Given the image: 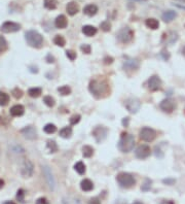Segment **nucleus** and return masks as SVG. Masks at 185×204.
<instances>
[{
    "instance_id": "obj_1",
    "label": "nucleus",
    "mask_w": 185,
    "mask_h": 204,
    "mask_svg": "<svg viewBox=\"0 0 185 204\" xmlns=\"http://www.w3.org/2000/svg\"><path fill=\"white\" fill-rule=\"evenodd\" d=\"M90 93L96 96L97 98L105 97L109 94V85L107 83L105 79H93L90 83L89 87Z\"/></svg>"
},
{
    "instance_id": "obj_2",
    "label": "nucleus",
    "mask_w": 185,
    "mask_h": 204,
    "mask_svg": "<svg viewBox=\"0 0 185 204\" xmlns=\"http://www.w3.org/2000/svg\"><path fill=\"white\" fill-rule=\"evenodd\" d=\"M25 39L27 43L35 49H40L43 45V37L40 33L35 30H29L25 33Z\"/></svg>"
},
{
    "instance_id": "obj_3",
    "label": "nucleus",
    "mask_w": 185,
    "mask_h": 204,
    "mask_svg": "<svg viewBox=\"0 0 185 204\" xmlns=\"http://www.w3.org/2000/svg\"><path fill=\"white\" fill-rule=\"evenodd\" d=\"M134 145H135L134 136L132 134H127V133H123L118 143V149L123 153H129L134 149Z\"/></svg>"
},
{
    "instance_id": "obj_4",
    "label": "nucleus",
    "mask_w": 185,
    "mask_h": 204,
    "mask_svg": "<svg viewBox=\"0 0 185 204\" xmlns=\"http://www.w3.org/2000/svg\"><path fill=\"white\" fill-rule=\"evenodd\" d=\"M116 180L118 183V185L124 189H130L136 185V179L134 178V176L127 172L118 173L116 176Z\"/></svg>"
},
{
    "instance_id": "obj_5",
    "label": "nucleus",
    "mask_w": 185,
    "mask_h": 204,
    "mask_svg": "<svg viewBox=\"0 0 185 204\" xmlns=\"http://www.w3.org/2000/svg\"><path fill=\"white\" fill-rule=\"evenodd\" d=\"M133 37H134V31L129 27L122 28L118 31V33H117V38L123 43H127L132 41Z\"/></svg>"
},
{
    "instance_id": "obj_6",
    "label": "nucleus",
    "mask_w": 185,
    "mask_h": 204,
    "mask_svg": "<svg viewBox=\"0 0 185 204\" xmlns=\"http://www.w3.org/2000/svg\"><path fill=\"white\" fill-rule=\"evenodd\" d=\"M140 138L143 140V141L146 142H150L152 140L155 139L156 137V132L154 131L152 128H148V127H145V128H142L141 131L139 133Z\"/></svg>"
},
{
    "instance_id": "obj_7",
    "label": "nucleus",
    "mask_w": 185,
    "mask_h": 204,
    "mask_svg": "<svg viewBox=\"0 0 185 204\" xmlns=\"http://www.w3.org/2000/svg\"><path fill=\"white\" fill-rule=\"evenodd\" d=\"M33 172H34V165L30 160H25L21 165V174L25 178L31 177Z\"/></svg>"
},
{
    "instance_id": "obj_8",
    "label": "nucleus",
    "mask_w": 185,
    "mask_h": 204,
    "mask_svg": "<svg viewBox=\"0 0 185 204\" xmlns=\"http://www.w3.org/2000/svg\"><path fill=\"white\" fill-rule=\"evenodd\" d=\"M126 107L129 110L130 112L132 113H136L138 110L141 107V102L138 98L135 97H132V98H129L126 101Z\"/></svg>"
},
{
    "instance_id": "obj_9",
    "label": "nucleus",
    "mask_w": 185,
    "mask_h": 204,
    "mask_svg": "<svg viewBox=\"0 0 185 204\" xmlns=\"http://www.w3.org/2000/svg\"><path fill=\"white\" fill-rule=\"evenodd\" d=\"M21 29V25L18 24V23H15V22H4L3 24L1 25V28L0 30L3 32V33H12V32H16Z\"/></svg>"
},
{
    "instance_id": "obj_10",
    "label": "nucleus",
    "mask_w": 185,
    "mask_h": 204,
    "mask_svg": "<svg viewBox=\"0 0 185 204\" xmlns=\"http://www.w3.org/2000/svg\"><path fill=\"white\" fill-rule=\"evenodd\" d=\"M42 170H43V174H44V176H45L46 183H48L49 189L53 191L56 188V179L53 175L52 170H50L49 167H48V166H43Z\"/></svg>"
},
{
    "instance_id": "obj_11",
    "label": "nucleus",
    "mask_w": 185,
    "mask_h": 204,
    "mask_svg": "<svg viewBox=\"0 0 185 204\" xmlns=\"http://www.w3.org/2000/svg\"><path fill=\"white\" fill-rule=\"evenodd\" d=\"M148 89L150 91H159L161 89V81L159 76L153 75L148 79Z\"/></svg>"
},
{
    "instance_id": "obj_12",
    "label": "nucleus",
    "mask_w": 185,
    "mask_h": 204,
    "mask_svg": "<svg viewBox=\"0 0 185 204\" xmlns=\"http://www.w3.org/2000/svg\"><path fill=\"white\" fill-rule=\"evenodd\" d=\"M21 133L27 139L34 140L37 138V131L34 127H32V126H27L25 128H23L21 130Z\"/></svg>"
},
{
    "instance_id": "obj_13",
    "label": "nucleus",
    "mask_w": 185,
    "mask_h": 204,
    "mask_svg": "<svg viewBox=\"0 0 185 204\" xmlns=\"http://www.w3.org/2000/svg\"><path fill=\"white\" fill-rule=\"evenodd\" d=\"M107 132H108V130H107L105 127H101V126H100V127H97V128L94 129L93 135H94V137L96 138L97 141L101 142V141H103V140L106 138Z\"/></svg>"
},
{
    "instance_id": "obj_14",
    "label": "nucleus",
    "mask_w": 185,
    "mask_h": 204,
    "mask_svg": "<svg viewBox=\"0 0 185 204\" xmlns=\"http://www.w3.org/2000/svg\"><path fill=\"white\" fill-rule=\"evenodd\" d=\"M136 157L139 159H146L150 156L151 154V149L148 145H140L139 148L136 149Z\"/></svg>"
},
{
    "instance_id": "obj_15",
    "label": "nucleus",
    "mask_w": 185,
    "mask_h": 204,
    "mask_svg": "<svg viewBox=\"0 0 185 204\" xmlns=\"http://www.w3.org/2000/svg\"><path fill=\"white\" fill-rule=\"evenodd\" d=\"M160 107L161 110H164V112H168V113H171L176 107V104L173 100L171 99H164L163 101L160 102Z\"/></svg>"
},
{
    "instance_id": "obj_16",
    "label": "nucleus",
    "mask_w": 185,
    "mask_h": 204,
    "mask_svg": "<svg viewBox=\"0 0 185 204\" xmlns=\"http://www.w3.org/2000/svg\"><path fill=\"white\" fill-rule=\"evenodd\" d=\"M66 12H68L70 16L76 15L79 12V5L78 3L75 1H70L68 4L66 5Z\"/></svg>"
},
{
    "instance_id": "obj_17",
    "label": "nucleus",
    "mask_w": 185,
    "mask_h": 204,
    "mask_svg": "<svg viewBox=\"0 0 185 204\" xmlns=\"http://www.w3.org/2000/svg\"><path fill=\"white\" fill-rule=\"evenodd\" d=\"M55 25L57 28L59 29H64L67 27V25H68V20L64 15H60L56 18L55 20Z\"/></svg>"
},
{
    "instance_id": "obj_18",
    "label": "nucleus",
    "mask_w": 185,
    "mask_h": 204,
    "mask_svg": "<svg viewBox=\"0 0 185 204\" xmlns=\"http://www.w3.org/2000/svg\"><path fill=\"white\" fill-rule=\"evenodd\" d=\"M98 12V6L96 4H87L83 7V14L90 17L95 16Z\"/></svg>"
},
{
    "instance_id": "obj_19",
    "label": "nucleus",
    "mask_w": 185,
    "mask_h": 204,
    "mask_svg": "<svg viewBox=\"0 0 185 204\" xmlns=\"http://www.w3.org/2000/svg\"><path fill=\"white\" fill-rule=\"evenodd\" d=\"M24 111H25L24 106L21 105V104L13 105L11 108V115L12 116H21L24 115Z\"/></svg>"
},
{
    "instance_id": "obj_20",
    "label": "nucleus",
    "mask_w": 185,
    "mask_h": 204,
    "mask_svg": "<svg viewBox=\"0 0 185 204\" xmlns=\"http://www.w3.org/2000/svg\"><path fill=\"white\" fill-rule=\"evenodd\" d=\"M80 188H81L82 191H85V192H90V191H92L94 189V183L90 179L85 178L80 183Z\"/></svg>"
},
{
    "instance_id": "obj_21",
    "label": "nucleus",
    "mask_w": 185,
    "mask_h": 204,
    "mask_svg": "<svg viewBox=\"0 0 185 204\" xmlns=\"http://www.w3.org/2000/svg\"><path fill=\"white\" fill-rule=\"evenodd\" d=\"M82 33L86 36L92 37V36L97 34V28L94 27V26H92V25H86L82 27Z\"/></svg>"
},
{
    "instance_id": "obj_22",
    "label": "nucleus",
    "mask_w": 185,
    "mask_h": 204,
    "mask_svg": "<svg viewBox=\"0 0 185 204\" xmlns=\"http://www.w3.org/2000/svg\"><path fill=\"white\" fill-rule=\"evenodd\" d=\"M177 17V12L174 11H167L164 12L163 16H161V19L164 20L166 23H170L172 22L173 20H175V18Z\"/></svg>"
},
{
    "instance_id": "obj_23",
    "label": "nucleus",
    "mask_w": 185,
    "mask_h": 204,
    "mask_svg": "<svg viewBox=\"0 0 185 204\" xmlns=\"http://www.w3.org/2000/svg\"><path fill=\"white\" fill-rule=\"evenodd\" d=\"M139 67V62L137 60H127L124 62L123 68L124 69H131V70H135Z\"/></svg>"
},
{
    "instance_id": "obj_24",
    "label": "nucleus",
    "mask_w": 185,
    "mask_h": 204,
    "mask_svg": "<svg viewBox=\"0 0 185 204\" xmlns=\"http://www.w3.org/2000/svg\"><path fill=\"white\" fill-rule=\"evenodd\" d=\"M145 25L147 26L148 28H150V29H152V30H155V29L159 28L160 22L157 21L156 19H154V18H149V19H147L146 21H145Z\"/></svg>"
},
{
    "instance_id": "obj_25",
    "label": "nucleus",
    "mask_w": 185,
    "mask_h": 204,
    "mask_svg": "<svg viewBox=\"0 0 185 204\" xmlns=\"http://www.w3.org/2000/svg\"><path fill=\"white\" fill-rule=\"evenodd\" d=\"M72 135V128L71 127H65L60 131V136L63 138H69Z\"/></svg>"
},
{
    "instance_id": "obj_26",
    "label": "nucleus",
    "mask_w": 185,
    "mask_h": 204,
    "mask_svg": "<svg viewBox=\"0 0 185 204\" xmlns=\"http://www.w3.org/2000/svg\"><path fill=\"white\" fill-rule=\"evenodd\" d=\"M57 6H58V1H57V0H44V7L45 8L53 11V9L57 8Z\"/></svg>"
},
{
    "instance_id": "obj_27",
    "label": "nucleus",
    "mask_w": 185,
    "mask_h": 204,
    "mask_svg": "<svg viewBox=\"0 0 185 204\" xmlns=\"http://www.w3.org/2000/svg\"><path fill=\"white\" fill-rule=\"evenodd\" d=\"M94 154V149L90 145H85L82 148V155L85 158H90Z\"/></svg>"
},
{
    "instance_id": "obj_28",
    "label": "nucleus",
    "mask_w": 185,
    "mask_h": 204,
    "mask_svg": "<svg viewBox=\"0 0 185 204\" xmlns=\"http://www.w3.org/2000/svg\"><path fill=\"white\" fill-rule=\"evenodd\" d=\"M41 89L40 88H31V89H29V91H28V94L30 97H32V98H37V97H39L40 95H41Z\"/></svg>"
},
{
    "instance_id": "obj_29",
    "label": "nucleus",
    "mask_w": 185,
    "mask_h": 204,
    "mask_svg": "<svg viewBox=\"0 0 185 204\" xmlns=\"http://www.w3.org/2000/svg\"><path fill=\"white\" fill-rule=\"evenodd\" d=\"M8 102H9V96L6 93L0 91V105L5 106L8 104Z\"/></svg>"
},
{
    "instance_id": "obj_30",
    "label": "nucleus",
    "mask_w": 185,
    "mask_h": 204,
    "mask_svg": "<svg viewBox=\"0 0 185 204\" xmlns=\"http://www.w3.org/2000/svg\"><path fill=\"white\" fill-rule=\"evenodd\" d=\"M74 169L77 173L79 174H83L86 172V165L82 162H77L75 165H74Z\"/></svg>"
},
{
    "instance_id": "obj_31",
    "label": "nucleus",
    "mask_w": 185,
    "mask_h": 204,
    "mask_svg": "<svg viewBox=\"0 0 185 204\" xmlns=\"http://www.w3.org/2000/svg\"><path fill=\"white\" fill-rule=\"evenodd\" d=\"M43 130H44V132L48 133V134H53V133H55L57 131V127L53 125V124H46Z\"/></svg>"
},
{
    "instance_id": "obj_32",
    "label": "nucleus",
    "mask_w": 185,
    "mask_h": 204,
    "mask_svg": "<svg viewBox=\"0 0 185 204\" xmlns=\"http://www.w3.org/2000/svg\"><path fill=\"white\" fill-rule=\"evenodd\" d=\"M46 146L49 149L50 153H56L58 150V145H57L56 141L53 140H48V143H46Z\"/></svg>"
},
{
    "instance_id": "obj_33",
    "label": "nucleus",
    "mask_w": 185,
    "mask_h": 204,
    "mask_svg": "<svg viewBox=\"0 0 185 204\" xmlns=\"http://www.w3.org/2000/svg\"><path fill=\"white\" fill-rule=\"evenodd\" d=\"M53 42H55V45H59V46H64L66 45L65 38H64L62 35H57L56 37L53 38Z\"/></svg>"
},
{
    "instance_id": "obj_34",
    "label": "nucleus",
    "mask_w": 185,
    "mask_h": 204,
    "mask_svg": "<svg viewBox=\"0 0 185 204\" xmlns=\"http://www.w3.org/2000/svg\"><path fill=\"white\" fill-rule=\"evenodd\" d=\"M58 92L61 95L66 96V95H69L70 93H71V89H70V87H68V86H62L58 89Z\"/></svg>"
},
{
    "instance_id": "obj_35",
    "label": "nucleus",
    "mask_w": 185,
    "mask_h": 204,
    "mask_svg": "<svg viewBox=\"0 0 185 204\" xmlns=\"http://www.w3.org/2000/svg\"><path fill=\"white\" fill-rule=\"evenodd\" d=\"M43 102H44L48 106H49V107H53V106L55 105V99H53L52 96H44Z\"/></svg>"
},
{
    "instance_id": "obj_36",
    "label": "nucleus",
    "mask_w": 185,
    "mask_h": 204,
    "mask_svg": "<svg viewBox=\"0 0 185 204\" xmlns=\"http://www.w3.org/2000/svg\"><path fill=\"white\" fill-rule=\"evenodd\" d=\"M100 28L105 32H108L111 30V24L109 23V21H104L100 24Z\"/></svg>"
},
{
    "instance_id": "obj_37",
    "label": "nucleus",
    "mask_w": 185,
    "mask_h": 204,
    "mask_svg": "<svg viewBox=\"0 0 185 204\" xmlns=\"http://www.w3.org/2000/svg\"><path fill=\"white\" fill-rule=\"evenodd\" d=\"M16 199L22 203L25 201V191L23 189H20L18 192H16Z\"/></svg>"
},
{
    "instance_id": "obj_38",
    "label": "nucleus",
    "mask_w": 185,
    "mask_h": 204,
    "mask_svg": "<svg viewBox=\"0 0 185 204\" xmlns=\"http://www.w3.org/2000/svg\"><path fill=\"white\" fill-rule=\"evenodd\" d=\"M6 49H7V42L3 36H0V53L4 52Z\"/></svg>"
},
{
    "instance_id": "obj_39",
    "label": "nucleus",
    "mask_w": 185,
    "mask_h": 204,
    "mask_svg": "<svg viewBox=\"0 0 185 204\" xmlns=\"http://www.w3.org/2000/svg\"><path fill=\"white\" fill-rule=\"evenodd\" d=\"M11 150L12 153H16V154H24V149L22 148L21 145H12L11 148Z\"/></svg>"
},
{
    "instance_id": "obj_40",
    "label": "nucleus",
    "mask_w": 185,
    "mask_h": 204,
    "mask_svg": "<svg viewBox=\"0 0 185 204\" xmlns=\"http://www.w3.org/2000/svg\"><path fill=\"white\" fill-rule=\"evenodd\" d=\"M12 95H13V97H15V98L20 99V98H22V96H23V91H22L21 89L16 88V89L12 90Z\"/></svg>"
},
{
    "instance_id": "obj_41",
    "label": "nucleus",
    "mask_w": 185,
    "mask_h": 204,
    "mask_svg": "<svg viewBox=\"0 0 185 204\" xmlns=\"http://www.w3.org/2000/svg\"><path fill=\"white\" fill-rule=\"evenodd\" d=\"M66 56L68 57L71 61H73V60L76 59V53L74 51H72V50H68V51L66 52Z\"/></svg>"
},
{
    "instance_id": "obj_42",
    "label": "nucleus",
    "mask_w": 185,
    "mask_h": 204,
    "mask_svg": "<svg viewBox=\"0 0 185 204\" xmlns=\"http://www.w3.org/2000/svg\"><path fill=\"white\" fill-rule=\"evenodd\" d=\"M80 50H81L82 53H85V54H90V51H92L90 45H82L80 46Z\"/></svg>"
},
{
    "instance_id": "obj_43",
    "label": "nucleus",
    "mask_w": 185,
    "mask_h": 204,
    "mask_svg": "<svg viewBox=\"0 0 185 204\" xmlns=\"http://www.w3.org/2000/svg\"><path fill=\"white\" fill-rule=\"evenodd\" d=\"M80 121V116L79 115H75L73 116L71 119H70V123H71V125H75Z\"/></svg>"
},
{
    "instance_id": "obj_44",
    "label": "nucleus",
    "mask_w": 185,
    "mask_h": 204,
    "mask_svg": "<svg viewBox=\"0 0 185 204\" xmlns=\"http://www.w3.org/2000/svg\"><path fill=\"white\" fill-rule=\"evenodd\" d=\"M35 204H49V202L48 199L44 198V197H41V198H38L36 200Z\"/></svg>"
},
{
    "instance_id": "obj_45",
    "label": "nucleus",
    "mask_w": 185,
    "mask_h": 204,
    "mask_svg": "<svg viewBox=\"0 0 185 204\" xmlns=\"http://www.w3.org/2000/svg\"><path fill=\"white\" fill-rule=\"evenodd\" d=\"M45 60H46V62H48V63H53V62H55V58H53V57L50 54H49L48 56H46Z\"/></svg>"
},
{
    "instance_id": "obj_46",
    "label": "nucleus",
    "mask_w": 185,
    "mask_h": 204,
    "mask_svg": "<svg viewBox=\"0 0 185 204\" xmlns=\"http://www.w3.org/2000/svg\"><path fill=\"white\" fill-rule=\"evenodd\" d=\"M112 62H113L112 57H106V58L104 59V63H105V64H111Z\"/></svg>"
},
{
    "instance_id": "obj_47",
    "label": "nucleus",
    "mask_w": 185,
    "mask_h": 204,
    "mask_svg": "<svg viewBox=\"0 0 185 204\" xmlns=\"http://www.w3.org/2000/svg\"><path fill=\"white\" fill-rule=\"evenodd\" d=\"M89 204H101V202H100V200L98 198H92L90 200Z\"/></svg>"
},
{
    "instance_id": "obj_48",
    "label": "nucleus",
    "mask_w": 185,
    "mask_h": 204,
    "mask_svg": "<svg viewBox=\"0 0 185 204\" xmlns=\"http://www.w3.org/2000/svg\"><path fill=\"white\" fill-rule=\"evenodd\" d=\"M163 182H164V183H167V185H173V183H175V179L168 178V179H164Z\"/></svg>"
},
{
    "instance_id": "obj_49",
    "label": "nucleus",
    "mask_w": 185,
    "mask_h": 204,
    "mask_svg": "<svg viewBox=\"0 0 185 204\" xmlns=\"http://www.w3.org/2000/svg\"><path fill=\"white\" fill-rule=\"evenodd\" d=\"M150 183H151V182H148L147 183H144V186H142V190L143 191H147V190H149L150 189Z\"/></svg>"
},
{
    "instance_id": "obj_50",
    "label": "nucleus",
    "mask_w": 185,
    "mask_h": 204,
    "mask_svg": "<svg viewBox=\"0 0 185 204\" xmlns=\"http://www.w3.org/2000/svg\"><path fill=\"white\" fill-rule=\"evenodd\" d=\"M160 204H175L173 201H170V200H164V201H163Z\"/></svg>"
},
{
    "instance_id": "obj_51",
    "label": "nucleus",
    "mask_w": 185,
    "mask_h": 204,
    "mask_svg": "<svg viewBox=\"0 0 185 204\" xmlns=\"http://www.w3.org/2000/svg\"><path fill=\"white\" fill-rule=\"evenodd\" d=\"M123 126H127V124H129V118H126L123 121Z\"/></svg>"
},
{
    "instance_id": "obj_52",
    "label": "nucleus",
    "mask_w": 185,
    "mask_h": 204,
    "mask_svg": "<svg viewBox=\"0 0 185 204\" xmlns=\"http://www.w3.org/2000/svg\"><path fill=\"white\" fill-rule=\"evenodd\" d=\"M3 186H4V180L0 178V190L3 188Z\"/></svg>"
},
{
    "instance_id": "obj_53",
    "label": "nucleus",
    "mask_w": 185,
    "mask_h": 204,
    "mask_svg": "<svg viewBox=\"0 0 185 204\" xmlns=\"http://www.w3.org/2000/svg\"><path fill=\"white\" fill-rule=\"evenodd\" d=\"M3 204H16V203L13 202V201H5Z\"/></svg>"
},
{
    "instance_id": "obj_54",
    "label": "nucleus",
    "mask_w": 185,
    "mask_h": 204,
    "mask_svg": "<svg viewBox=\"0 0 185 204\" xmlns=\"http://www.w3.org/2000/svg\"><path fill=\"white\" fill-rule=\"evenodd\" d=\"M132 204H143L142 202H139V201H136V202H134V203H132Z\"/></svg>"
},
{
    "instance_id": "obj_55",
    "label": "nucleus",
    "mask_w": 185,
    "mask_h": 204,
    "mask_svg": "<svg viewBox=\"0 0 185 204\" xmlns=\"http://www.w3.org/2000/svg\"><path fill=\"white\" fill-rule=\"evenodd\" d=\"M182 53H183V55L185 56V46H184V49H183V52H182Z\"/></svg>"
},
{
    "instance_id": "obj_56",
    "label": "nucleus",
    "mask_w": 185,
    "mask_h": 204,
    "mask_svg": "<svg viewBox=\"0 0 185 204\" xmlns=\"http://www.w3.org/2000/svg\"><path fill=\"white\" fill-rule=\"evenodd\" d=\"M178 1H181V2H183V3H185V0H178Z\"/></svg>"
},
{
    "instance_id": "obj_57",
    "label": "nucleus",
    "mask_w": 185,
    "mask_h": 204,
    "mask_svg": "<svg viewBox=\"0 0 185 204\" xmlns=\"http://www.w3.org/2000/svg\"><path fill=\"white\" fill-rule=\"evenodd\" d=\"M132 1H143V0H132Z\"/></svg>"
}]
</instances>
